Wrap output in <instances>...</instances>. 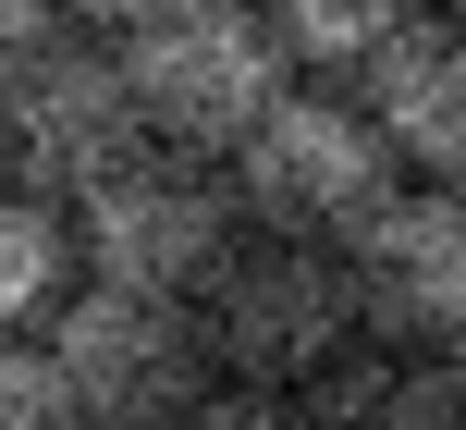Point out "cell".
Masks as SVG:
<instances>
[{
	"mask_svg": "<svg viewBox=\"0 0 466 430\" xmlns=\"http://www.w3.org/2000/svg\"><path fill=\"white\" fill-rule=\"evenodd\" d=\"M37 344H49V369H62V394H74L86 430H160L197 382H209V344H197L185 295L98 283V271H74V283L49 295Z\"/></svg>",
	"mask_w": 466,
	"mask_h": 430,
	"instance_id": "cell-4",
	"label": "cell"
},
{
	"mask_svg": "<svg viewBox=\"0 0 466 430\" xmlns=\"http://www.w3.org/2000/svg\"><path fill=\"white\" fill-rule=\"evenodd\" d=\"M393 172L405 160L380 148V123L356 111L344 87H295V74H282V87L233 123V148H221L233 221H246V234H319V246H344V221L369 210Z\"/></svg>",
	"mask_w": 466,
	"mask_h": 430,
	"instance_id": "cell-2",
	"label": "cell"
},
{
	"mask_svg": "<svg viewBox=\"0 0 466 430\" xmlns=\"http://www.w3.org/2000/svg\"><path fill=\"white\" fill-rule=\"evenodd\" d=\"M111 62H123L136 123H147L160 148H197V160H221L233 123L295 74L258 0H147V13L111 25Z\"/></svg>",
	"mask_w": 466,
	"mask_h": 430,
	"instance_id": "cell-3",
	"label": "cell"
},
{
	"mask_svg": "<svg viewBox=\"0 0 466 430\" xmlns=\"http://www.w3.org/2000/svg\"><path fill=\"white\" fill-rule=\"evenodd\" d=\"M0 430H86L37 333H0Z\"/></svg>",
	"mask_w": 466,
	"mask_h": 430,
	"instance_id": "cell-12",
	"label": "cell"
},
{
	"mask_svg": "<svg viewBox=\"0 0 466 430\" xmlns=\"http://www.w3.org/2000/svg\"><path fill=\"white\" fill-rule=\"evenodd\" d=\"M258 13H270V37H282V62H295V74H344L356 49L393 37L418 0H258Z\"/></svg>",
	"mask_w": 466,
	"mask_h": 430,
	"instance_id": "cell-11",
	"label": "cell"
},
{
	"mask_svg": "<svg viewBox=\"0 0 466 430\" xmlns=\"http://www.w3.org/2000/svg\"><path fill=\"white\" fill-rule=\"evenodd\" d=\"M344 271H356L369 333L454 344L466 333V210H454V172H393V185L344 221Z\"/></svg>",
	"mask_w": 466,
	"mask_h": 430,
	"instance_id": "cell-7",
	"label": "cell"
},
{
	"mask_svg": "<svg viewBox=\"0 0 466 430\" xmlns=\"http://www.w3.org/2000/svg\"><path fill=\"white\" fill-rule=\"evenodd\" d=\"M62 25H123V13H147V0H49Z\"/></svg>",
	"mask_w": 466,
	"mask_h": 430,
	"instance_id": "cell-15",
	"label": "cell"
},
{
	"mask_svg": "<svg viewBox=\"0 0 466 430\" xmlns=\"http://www.w3.org/2000/svg\"><path fill=\"white\" fill-rule=\"evenodd\" d=\"M295 418L307 430H466V369L454 344H344L319 382H295Z\"/></svg>",
	"mask_w": 466,
	"mask_h": 430,
	"instance_id": "cell-9",
	"label": "cell"
},
{
	"mask_svg": "<svg viewBox=\"0 0 466 430\" xmlns=\"http://www.w3.org/2000/svg\"><path fill=\"white\" fill-rule=\"evenodd\" d=\"M185 308H197V344H209L221 382H270V394L319 382V369L369 333L344 246H319V234H246V221H233V246L197 271Z\"/></svg>",
	"mask_w": 466,
	"mask_h": 430,
	"instance_id": "cell-1",
	"label": "cell"
},
{
	"mask_svg": "<svg viewBox=\"0 0 466 430\" xmlns=\"http://www.w3.org/2000/svg\"><path fill=\"white\" fill-rule=\"evenodd\" d=\"M49 25H62V13H49V0H0V62H13L25 37H49Z\"/></svg>",
	"mask_w": 466,
	"mask_h": 430,
	"instance_id": "cell-14",
	"label": "cell"
},
{
	"mask_svg": "<svg viewBox=\"0 0 466 430\" xmlns=\"http://www.w3.org/2000/svg\"><path fill=\"white\" fill-rule=\"evenodd\" d=\"M344 98L380 123V148L405 172H454L466 160V37H454V13L418 0L393 37H369L344 62Z\"/></svg>",
	"mask_w": 466,
	"mask_h": 430,
	"instance_id": "cell-8",
	"label": "cell"
},
{
	"mask_svg": "<svg viewBox=\"0 0 466 430\" xmlns=\"http://www.w3.org/2000/svg\"><path fill=\"white\" fill-rule=\"evenodd\" d=\"M160 430H307V418H295V394H270V382H221V369H209V382H197Z\"/></svg>",
	"mask_w": 466,
	"mask_h": 430,
	"instance_id": "cell-13",
	"label": "cell"
},
{
	"mask_svg": "<svg viewBox=\"0 0 466 430\" xmlns=\"http://www.w3.org/2000/svg\"><path fill=\"white\" fill-rule=\"evenodd\" d=\"M62 283H74L62 197H37V185H0V333H37Z\"/></svg>",
	"mask_w": 466,
	"mask_h": 430,
	"instance_id": "cell-10",
	"label": "cell"
},
{
	"mask_svg": "<svg viewBox=\"0 0 466 430\" xmlns=\"http://www.w3.org/2000/svg\"><path fill=\"white\" fill-rule=\"evenodd\" d=\"M147 123H136V98H123V62L98 37H25L13 62H0V172L13 185H37V197H74V185H98V172L136 148Z\"/></svg>",
	"mask_w": 466,
	"mask_h": 430,
	"instance_id": "cell-6",
	"label": "cell"
},
{
	"mask_svg": "<svg viewBox=\"0 0 466 430\" xmlns=\"http://www.w3.org/2000/svg\"><path fill=\"white\" fill-rule=\"evenodd\" d=\"M62 234H74V271L98 283H147V295H197V271L233 246V197H221V160L197 148H160L136 136L98 185L62 197Z\"/></svg>",
	"mask_w": 466,
	"mask_h": 430,
	"instance_id": "cell-5",
	"label": "cell"
}]
</instances>
